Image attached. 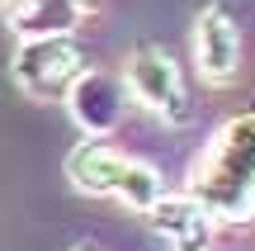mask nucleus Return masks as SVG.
<instances>
[{
	"mask_svg": "<svg viewBox=\"0 0 255 251\" xmlns=\"http://www.w3.org/2000/svg\"><path fill=\"white\" fill-rule=\"evenodd\" d=\"M5 9V24L24 38H57V33H71L81 24L85 9L76 0H0Z\"/></svg>",
	"mask_w": 255,
	"mask_h": 251,
	"instance_id": "6e6552de",
	"label": "nucleus"
},
{
	"mask_svg": "<svg viewBox=\"0 0 255 251\" xmlns=\"http://www.w3.org/2000/svg\"><path fill=\"white\" fill-rule=\"evenodd\" d=\"M146 223H151V233L170 251H213L218 223H213V218L203 214V204L189 199V195H165L161 204L146 214Z\"/></svg>",
	"mask_w": 255,
	"mask_h": 251,
	"instance_id": "423d86ee",
	"label": "nucleus"
},
{
	"mask_svg": "<svg viewBox=\"0 0 255 251\" xmlns=\"http://www.w3.org/2000/svg\"><path fill=\"white\" fill-rule=\"evenodd\" d=\"M123 85L128 100H137L146 114H156L170 128H184L189 123V90H184V71L165 47H132L123 62Z\"/></svg>",
	"mask_w": 255,
	"mask_h": 251,
	"instance_id": "f03ea898",
	"label": "nucleus"
},
{
	"mask_svg": "<svg viewBox=\"0 0 255 251\" xmlns=\"http://www.w3.org/2000/svg\"><path fill=\"white\" fill-rule=\"evenodd\" d=\"M194 66L208 85H232L237 81V66H241V33H237V19L222 0L199 9L194 19Z\"/></svg>",
	"mask_w": 255,
	"mask_h": 251,
	"instance_id": "39448f33",
	"label": "nucleus"
},
{
	"mask_svg": "<svg viewBox=\"0 0 255 251\" xmlns=\"http://www.w3.org/2000/svg\"><path fill=\"white\" fill-rule=\"evenodd\" d=\"M119 204L128 209H137V214H151L156 204L165 199V185H161V171L151 166V161H137V157H128V166H123V180H119Z\"/></svg>",
	"mask_w": 255,
	"mask_h": 251,
	"instance_id": "1a4fd4ad",
	"label": "nucleus"
},
{
	"mask_svg": "<svg viewBox=\"0 0 255 251\" xmlns=\"http://www.w3.org/2000/svg\"><path fill=\"white\" fill-rule=\"evenodd\" d=\"M76 5H81V9H95V5H104V0H76Z\"/></svg>",
	"mask_w": 255,
	"mask_h": 251,
	"instance_id": "9d476101",
	"label": "nucleus"
},
{
	"mask_svg": "<svg viewBox=\"0 0 255 251\" xmlns=\"http://www.w3.org/2000/svg\"><path fill=\"white\" fill-rule=\"evenodd\" d=\"M123 166H128V152H119L104 138H85L66 157V180L90 199H114L119 195V180H123Z\"/></svg>",
	"mask_w": 255,
	"mask_h": 251,
	"instance_id": "0eeeda50",
	"label": "nucleus"
},
{
	"mask_svg": "<svg viewBox=\"0 0 255 251\" xmlns=\"http://www.w3.org/2000/svg\"><path fill=\"white\" fill-rule=\"evenodd\" d=\"M184 195L199 199L218 228L255 223V114H237L213 133L189 171Z\"/></svg>",
	"mask_w": 255,
	"mask_h": 251,
	"instance_id": "f257e3e1",
	"label": "nucleus"
},
{
	"mask_svg": "<svg viewBox=\"0 0 255 251\" xmlns=\"http://www.w3.org/2000/svg\"><path fill=\"white\" fill-rule=\"evenodd\" d=\"M14 71L19 90L33 100H66L76 85V76L85 71V52L76 43V33H57V38H24L14 47Z\"/></svg>",
	"mask_w": 255,
	"mask_h": 251,
	"instance_id": "7ed1b4c3",
	"label": "nucleus"
},
{
	"mask_svg": "<svg viewBox=\"0 0 255 251\" xmlns=\"http://www.w3.org/2000/svg\"><path fill=\"white\" fill-rule=\"evenodd\" d=\"M71 251H95V247H71Z\"/></svg>",
	"mask_w": 255,
	"mask_h": 251,
	"instance_id": "9b49d317",
	"label": "nucleus"
},
{
	"mask_svg": "<svg viewBox=\"0 0 255 251\" xmlns=\"http://www.w3.org/2000/svg\"><path fill=\"white\" fill-rule=\"evenodd\" d=\"M62 104H66L71 123L85 133V138H109V133L123 123L128 85H123V76H114V71H95V66H85Z\"/></svg>",
	"mask_w": 255,
	"mask_h": 251,
	"instance_id": "20e7f679",
	"label": "nucleus"
}]
</instances>
